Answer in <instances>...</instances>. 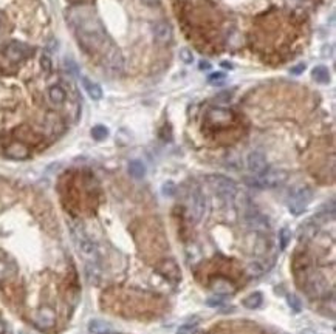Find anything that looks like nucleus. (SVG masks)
<instances>
[{
  "mask_svg": "<svg viewBox=\"0 0 336 334\" xmlns=\"http://www.w3.org/2000/svg\"><path fill=\"white\" fill-rule=\"evenodd\" d=\"M199 67H200V70H211V63H209V62H205V61H201Z\"/></svg>",
  "mask_w": 336,
  "mask_h": 334,
  "instance_id": "nucleus-35",
  "label": "nucleus"
},
{
  "mask_svg": "<svg viewBox=\"0 0 336 334\" xmlns=\"http://www.w3.org/2000/svg\"><path fill=\"white\" fill-rule=\"evenodd\" d=\"M291 240V230L288 228H282L279 232V242H280V249H285L288 246V242Z\"/></svg>",
  "mask_w": 336,
  "mask_h": 334,
  "instance_id": "nucleus-24",
  "label": "nucleus"
},
{
  "mask_svg": "<svg viewBox=\"0 0 336 334\" xmlns=\"http://www.w3.org/2000/svg\"><path fill=\"white\" fill-rule=\"evenodd\" d=\"M82 85H84L85 91H87V94L93 101H99L101 98H103V89H101L96 82L90 81L89 77H82Z\"/></svg>",
  "mask_w": 336,
  "mask_h": 334,
  "instance_id": "nucleus-13",
  "label": "nucleus"
},
{
  "mask_svg": "<svg viewBox=\"0 0 336 334\" xmlns=\"http://www.w3.org/2000/svg\"><path fill=\"white\" fill-rule=\"evenodd\" d=\"M5 56L11 62H20L22 59H25L27 48H25V45H22L19 42H11L5 48Z\"/></svg>",
  "mask_w": 336,
  "mask_h": 334,
  "instance_id": "nucleus-11",
  "label": "nucleus"
},
{
  "mask_svg": "<svg viewBox=\"0 0 336 334\" xmlns=\"http://www.w3.org/2000/svg\"><path fill=\"white\" fill-rule=\"evenodd\" d=\"M213 291L217 294V296H229V294L234 292V286L229 280L218 277L213 282Z\"/></svg>",
  "mask_w": 336,
  "mask_h": 334,
  "instance_id": "nucleus-12",
  "label": "nucleus"
},
{
  "mask_svg": "<svg viewBox=\"0 0 336 334\" xmlns=\"http://www.w3.org/2000/svg\"><path fill=\"white\" fill-rule=\"evenodd\" d=\"M187 211L194 221H200L205 215L206 211V197L201 192L200 187H192L189 194V201H187Z\"/></svg>",
  "mask_w": 336,
  "mask_h": 334,
  "instance_id": "nucleus-6",
  "label": "nucleus"
},
{
  "mask_svg": "<svg viewBox=\"0 0 336 334\" xmlns=\"http://www.w3.org/2000/svg\"><path fill=\"white\" fill-rule=\"evenodd\" d=\"M197 331H199L197 325L186 323V325H182V327L177 330V334H197Z\"/></svg>",
  "mask_w": 336,
  "mask_h": 334,
  "instance_id": "nucleus-29",
  "label": "nucleus"
},
{
  "mask_svg": "<svg viewBox=\"0 0 336 334\" xmlns=\"http://www.w3.org/2000/svg\"><path fill=\"white\" fill-rule=\"evenodd\" d=\"M6 153L11 158H25L28 155V150L20 144H13L10 149H8Z\"/></svg>",
  "mask_w": 336,
  "mask_h": 334,
  "instance_id": "nucleus-21",
  "label": "nucleus"
},
{
  "mask_svg": "<svg viewBox=\"0 0 336 334\" xmlns=\"http://www.w3.org/2000/svg\"><path fill=\"white\" fill-rule=\"evenodd\" d=\"M72 25L76 31V36L79 39L81 45L84 48L98 51L101 50L107 42V33L101 25V22L87 11H75V14L70 17Z\"/></svg>",
  "mask_w": 336,
  "mask_h": 334,
  "instance_id": "nucleus-1",
  "label": "nucleus"
},
{
  "mask_svg": "<svg viewBox=\"0 0 336 334\" xmlns=\"http://www.w3.org/2000/svg\"><path fill=\"white\" fill-rule=\"evenodd\" d=\"M92 137L95 138L96 141H103L108 137V130H107V127L104 125H95L92 129Z\"/></svg>",
  "mask_w": 336,
  "mask_h": 334,
  "instance_id": "nucleus-22",
  "label": "nucleus"
},
{
  "mask_svg": "<svg viewBox=\"0 0 336 334\" xmlns=\"http://www.w3.org/2000/svg\"><path fill=\"white\" fill-rule=\"evenodd\" d=\"M222 65H223V67H226V68H231V63H226V62H223Z\"/></svg>",
  "mask_w": 336,
  "mask_h": 334,
  "instance_id": "nucleus-37",
  "label": "nucleus"
},
{
  "mask_svg": "<svg viewBox=\"0 0 336 334\" xmlns=\"http://www.w3.org/2000/svg\"><path fill=\"white\" fill-rule=\"evenodd\" d=\"M225 296H214V297H209L206 300V305L208 306H213V308H217V306H222L225 304V299H222Z\"/></svg>",
  "mask_w": 336,
  "mask_h": 334,
  "instance_id": "nucleus-30",
  "label": "nucleus"
},
{
  "mask_svg": "<svg viewBox=\"0 0 336 334\" xmlns=\"http://www.w3.org/2000/svg\"><path fill=\"white\" fill-rule=\"evenodd\" d=\"M72 235L73 240L77 246V251H79L81 256L89 261L90 265H96L98 263V251L96 246L93 244L90 238L84 234V230L79 226H72Z\"/></svg>",
  "mask_w": 336,
  "mask_h": 334,
  "instance_id": "nucleus-2",
  "label": "nucleus"
},
{
  "mask_svg": "<svg viewBox=\"0 0 336 334\" xmlns=\"http://www.w3.org/2000/svg\"><path fill=\"white\" fill-rule=\"evenodd\" d=\"M178 58L180 61H182L183 63H186V65H189V63L194 62V54L191 50H187V48H182L178 51Z\"/></svg>",
  "mask_w": 336,
  "mask_h": 334,
  "instance_id": "nucleus-26",
  "label": "nucleus"
},
{
  "mask_svg": "<svg viewBox=\"0 0 336 334\" xmlns=\"http://www.w3.org/2000/svg\"><path fill=\"white\" fill-rule=\"evenodd\" d=\"M175 190H177V187H175V184L172 181H166L165 184L161 186V194L165 197H174Z\"/></svg>",
  "mask_w": 336,
  "mask_h": 334,
  "instance_id": "nucleus-28",
  "label": "nucleus"
},
{
  "mask_svg": "<svg viewBox=\"0 0 336 334\" xmlns=\"http://www.w3.org/2000/svg\"><path fill=\"white\" fill-rule=\"evenodd\" d=\"M304 68H305V65H304V63H301V65L291 68V73H293V75H301V70H304Z\"/></svg>",
  "mask_w": 336,
  "mask_h": 334,
  "instance_id": "nucleus-34",
  "label": "nucleus"
},
{
  "mask_svg": "<svg viewBox=\"0 0 336 334\" xmlns=\"http://www.w3.org/2000/svg\"><path fill=\"white\" fill-rule=\"evenodd\" d=\"M48 99L53 106H62L65 102V91L59 85H54L48 90Z\"/></svg>",
  "mask_w": 336,
  "mask_h": 334,
  "instance_id": "nucleus-16",
  "label": "nucleus"
},
{
  "mask_svg": "<svg viewBox=\"0 0 336 334\" xmlns=\"http://www.w3.org/2000/svg\"><path fill=\"white\" fill-rule=\"evenodd\" d=\"M288 178V173L284 169H276V167H267L260 175H256V178L251 180L249 184H253L259 189L265 187H277Z\"/></svg>",
  "mask_w": 336,
  "mask_h": 334,
  "instance_id": "nucleus-3",
  "label": "nucleus"
},
{
  "mask_svg": "<svg viewBox=\"0 0 336 334\" xmlns=\"http://www.w3.org/2000/svg\"><path fill=\"white\" fill-rule=\"evenodd\" d=\"M141 3H144L146 6L153 8V6H158L160 5V0H141Z\"/></svg>",
  "mask_w": 336,
  "mask_h": 334,
  "instance_id": "nucleus-33",
  "label": "nucleus"
},
{
  "mask_svg": "<svg viewBox=\"0 0 336 334\" xmlns=\"http://www.w3.org/2000/svg\"><path fill=\"white\" fill-rule=\"evenodd\" d=\"M265 273V266L259 261H251L248 266H246V274L251 275V277H259Z\"/></svg>",
  "mask_w": 336,
  "mask_h": 334,
  "instance_id": "nucleus-20",
  "label": "nucleus"
},
{
  "mask_svg": "<svg viewBox=\"0 0 336 334\" xmlns=\"http://www.w3.org/2000/svg\"><path fill=\"white\" fill-rule=\"evenodd\" d=\"M41 65H42V70H44V71H46V73H48V71H51V68H53V62H51V59H50V56H48V54H44L42 58H41Z\"/></svg>",
  "mask_w": 336,
  "mask_h": 334,
  "instance_id": "nucleus-32",
  "label": "nucleus"
},
{
  "mask_svg": "<svg viewBox=\"0 0 336 334\" xmlns=\"http://www.w3.org/2000/svg\"><path fill=\"white\" fill-rule=\"evenodd\" d=\"M322 53H324V54H327V53H329V54H333V48H332V45H325V46H324V50H322Z\"/></svg>",
  "mask_w": 336,
  "mask_h": 334,
  "instance_id": "nucleus-36",
  "label": "nucleus"
},
{
  "mask_svg": "<svg viewBox=\"0 0 336 334\" xmlns=\"http://www.w3.org/2000/svg\"><path fill=\"white\" fill-rule=\"evenodd\" d=\"M14 269L15 268L10 263V261H5L0 258V282L6 280L11 274H14Z\"/></svg>",
  "mask_w": 336,
  "mask_h": 334,
  "instance_id": "nucleus-19",
  "label": "nucleus"
},
{
  "mask_svg": "<svg viewBox=\"0 0 336 334\" xmlns=\"http://www.w3.org/2000/svg\"><path fill=\"white\" fill-rule=\"evenodd\" d=\"M3 331H5V327L2 323H0V334H3Z\"/></svg>",
  "mask_w": 336,
  "mask_h": 334,
  "instance_id": "nucleus-38",
  "label": "nucleus"
},
{
  "mask_svg": "<svg viewBox=\"0 0 336 334\" xmlns=\"http://www.w3.org/2000/svg\"><path fill=\"white\" fill-rule=\"evenodd\" d=\"M287 302H288V306L291 308V311H294V313H301L302 311V304H301V300L298 299V296L291 294V296L287 297Z\"/></svg>",
  "mask_w": 336,
  "mask_h": 334,
  "instance_id": "nucleus-25",
  "label": "nucleus"
},
{
  "mask_svg": "<svg viewBox=\"0 0 336 334\" xmlns=\"http://www.w3.org/2000/svg\"><path fill=\"white\" fill-rule=\"evenodd\" d=\"M89 330L95 334H103V333H107L108 330H110V325H108L107 322H103V320H92L89 323Z\"/></svg>",
  "mask_w": 336,
  "mask_h": 334,
  "instance_id": "nucleus-18",
  "label": "nucleus"
},
{
  "mask_svg": "<svg viewBox=\"0 0 336 334\" xmlns=\"http://www.w3.org/2000/svg\"><path fill=\"white\" fill-rule=\"evenodd\" d=\"M311 77H313L318 84H329L330 82V71L324 65H318L311 70Z\"/></svg>",
  "mask_w": 336,
  "mask_h": 334,
  "instance_id": "nucleus-14",
  "label": "nucleus"
},
{
  "mask_svg": "<svg viewBox=\"0 0 336 334\" xmlns=\"http://www.w3.org/2000/svg\"><path fill=\"white\" fill-rule=\"evenodd\" d=\"M64 68L68 75H72V76H79V67H77V63L73 61V59H64Z\"/></svg>",
  "mask_w": 336,
  "mask_h": 334,
  "instance_id": "nucleus-23",
  "label": "nucleus"
},
{
  "mask_svg": "<svg viewBox=\"0 0 336 334\" xmlns=\"http://www.w3.org/2000/svg\"><path fill=\"white\" fill-rule=\"evenodd\" d=\"M103 334H113V333H103Z\"/></svg>",
  "mask_w": 336,
  "mask_h": 334,
  "instance_id": "nucleus-39",
  "label": "nucleus"
},
{
  "mask_svg": "<svg viewBox=\"0 0 336 334\" xmlns=\"http://www.w3.org/2000/svg\"><path fill=\"white\" fill-rule=\"evenodd\" d=\"M36 325L39 328H51L54 323H56V316H54L53 313V309L50 308H42V309H39L37 314H36V319H34Z\"/></svg>",
  "mask_w": 336,
  "mask_h": 334,
  "instance_id": "nucleus-10",
  "label": "nucleus"
},
{
  "mask_svg": "<svg viewBox=\"0 0 336 334\" xmlns=\"http://www.w3.org/2000/svg\"><path fill=\"white\" fill-rule=\"evenodd\" d=\"M311 200H313V190L307 186H298L291 190L288 198V209L293 215H301Z\"/></svg>",
  "mask_w": 336,
  "mask_h": 334,
  "instance_id": "nucleus-4",
  "label": "nucleus"
},
{
  "mask_svg": "<svg viewBox=\"0 0 336 334\" xmlns=\"http://www.w3.org/2000/svg\"><path fill=\"white\" fill-rule=\"evenodd\" d=\"M104 61H106V65L110 68L112 71H121L122 67H124L122 54L113 44L104 51Z\"/></svg>",
  "mask_w": 336,
  "mask_h": 334,
  "instance_id": "nucleus-8",
  "label": "nucleus"
},
{
  "mask_svg": "<svg viewBox=\"0 0 336 334\" xmlns=\"http://www.w3.org/2000/svg\"><path fill=\"white\" fill-rule=\"evenodd\" d=\"M267 240L265 238H257V242L254 243V254H257V256H263L265 252H267Z\"/></svg>",
  "mask_w": 336,
  "mask_h": 334,
  "instance_id": "nucleus-27",
  "label": "nucleus"
},
{
  "mask_svg": "<svg viewBox=\"0 0 336 334\" xmlns=\"http://www.w3.org/2000/svg\"><path fill=\"white\" fill-rule=\"evenodd\" d=\"M152 33H153V37H155V41H157V42L168 44V42L172 41V34H174V31H172L170 23L161 20V22H157L152 27Z\"/></svg>",
  "mask_w": 336,
  "mask_h": 334,
  "instance_id": "nucleus-9",
  "label": "nucleus"
},
{
  "mask_svg": "<svg viewBox=\"0 0 336 334\" xmlns=\"http://www.w3.org/2000/svg\"><path fill=\"white\" fill-rule=\"evenodd\" d=\"M262 302H263L262 294L260 292H253V294H249L248 297H245L244 300H242V305H244L245 308H248V309H257V308H260Z\"/></svg>",
  "mask_w": 336,
  "mask_h": 334,
  "instance_id": "nucleus-17",
  "label": "nucleus"
},
{
  "mask_svg": "<svg viewBox=\"0 0 336 334\" xmlns=\"http://www.w3.org/2000/svg\"><path fill=\"white\" fill-rule=\"evenodd\" d=\"M129 173H130L132 178L141 180L146 175V166L143 164V161H139V160H132L129 163Z\"/></svg>",
  "mask_w": 336,
  "mask_h": 334,
  "instance_id": "nucleus-15",
  "label": "nucleus"
},
{
  "mask_svg": "<svg viewBox=\"0 0 336 334\" xmlns=\"http://www.w3.org/2000/svg\"><path fill=\"white\" fill-rule=\"evenodd\" d=\"M206 180L209 186L214 189V192L225 198V200H234V197L237 195L236 181L225 177V175H209Z\"/></svg>",
  "mask_w": 336,
  "mask_h": 334,
  "instance_id": "nucleus-5",
  "label": "nucleus"
},
{
  "mask_svg": "<svg viewBox=\"0 0 336 334\" xmlns=\"http://www.w3.org/2000/svg\"><path fill=\"white\" fill-rule=\"evenodd\" d=\"M226 79V76H225V73H213V75H209L208 76V81L211 82V84H214V85H220L223 81Z\"/></svg>",
  "mask_w": 336,
  "mask_h": 334,
  "instance_id": "nucleus-31",
  "label": "nucleus"
},
{
  "mask_svg": "<svg viewBox=\"0 0 336 334\" xmlns=\"http://www.w3.org/2000/svg\"><path fill=\"white\" fill-rule=\"evenodd\" d=\"M246 167L251 173L260 175L268 167L267 158H265V155L260 152V150H253V152L246 156Z\"/></svg>",
  "mask_w": 336,
  "mask_h": 334,
  "instance_id": "nucleus-7",
  "label": "nucleus"
}]
</instances>
